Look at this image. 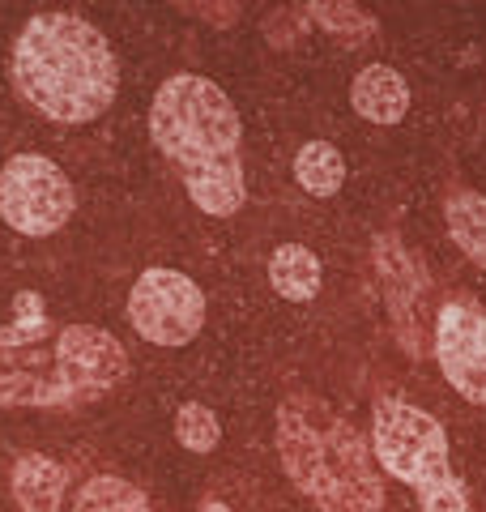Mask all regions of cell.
I'll list each match as a JSON object with an SVG mask.
<instances>
[{
  "instance_id": "6da1fadb",
  "label": "cell",
  "mask_w": 486,
  "mask_h": 512,
  "mask_svg": "<svg viewBox=\"0 0 486 512\" xmlns=\"http://www.w3.org/2000/svg\"><path fill=\"white\" fill-rule=\"evenodd\" d=\"M26 320L0 325V406L99 402L128 376V355L94 325H52L35 295H22Z\"/></svg>"
},
{
  "instance_id": "7a4b0ae2",
  "label": "cell",
  "mask_w": 486,
  "mask_h": 512,
  "mask_svg": "<svg viewBox=\"0 0 486 512\" xmlns=\"http://www.w3.org/2000/svg\"><path fill=\"white\" fill-rule=\"evenodd\" d=\"M150 137L180 167L192 201L205 214L226 218L243 205L239 116L222 86L197 73L162 82L150 107Z\"/></svg>"
},
{
  "instance_id": "3957f363",
  "label": "cell",
  "mask_w": 486,
  "mask_h": 512,
  "mask_svg": "<svg viewBox=\"0 0 486 512\" xmlns=\"http://www.w3.org/2000/svg\"><path fill=\"white\" fill-rule=\"evenodd\" d=\"M13 86L56 124L99 120L116 99L120 69L111 43L86 18L39 13L13 43Z\"/></svg>"
},
{
  "instance_id": "277c9868",
  "label": "cell",
  "mask_w": 486,
  "mask_h": 512,
  "mask_svg": "<svg viewBox=\"0 0 486 512\" xmlns=\"http://www.w3.org/2000/svg\"><path fill=\"white\" fill-rule=\"evenodd\" d=\"M278 453L295 483L324 512H380L384 487L359 440L342 414L307 393H295L278 410Z\"/></svg>"
},
{
  "instance_id": "5b68a950",
  "label": "cell",
  "mask_w": 486,
  "mask_h": 512,
  "mask_svg": "<svg viewBox=\"0 0 486 512\" xmlns=\"http://www.w3.org/2000/svg\"><path fill=\"white\" fill-rule=\"evenodd\" d=\"M371 436H376V461L418 491L423 512H469L465 487L448 470L444 427L427 410L401 402V397H380Z\"/></svg>"
},
{
  "instance_id": "8992f818",
  "label": "cell",
  "mask_w": 486,
  "mask_h": 512,
  "mask_svg": "<svg viewBox=\"0 0 486 512\" xmlns=\"http://www.w3.org/2000/svg\"><path fill=\"white\" fill-rule=\"evenodd\" d=\"M0 214L18 235H52L73 214V184L52 158L13 154L0 171Z\"/></svg>"
},
{
  "instance_id": "52a82bcc",
  "label": "cell",
  "mask_w": 486,
  "mask_h": 512,
  "mask_svg": "<svg viewBox=\"0 0 486 512\" xmlns=\"http://www.w3.org/2000/svg\"><path fill=\"white\" fill-rule=\"evenodd\" d=\"M128 320L154 346H188L205 325V295L175 269H145L128 295Z\"/></svg>"
},
{
  "instance_id": "ba28073f",
  "label": "cell",
  "mask_w": 486,
  "mask_h": 512,
  "mask_svg": "<svg viewBox=\"0 0 486 512\" xmlns=\"http://www.w3.org/2000/svg\"><path fill=\"white\" fill-rule=\"evenodd\" d=\"M435 359L465 402L486 406V316L478 303L448 299L435 320Z\"/></svg>"
},
{
  "instance_id": "9c48e42d",
  "label": "cell",
  "mask_w": 486,
  "mask_h": 512,
  "mask_svg": "<svg viewBox=\"0 0 486 512\" xmlns=\"http://www.w3.org/2000/svg\"><path fill=\"white\" fill-rule=\"evenodd\" d=\"M376 261H380V278L388 286V312H393V320H397V338H401L405 350H414L410 316H414L418 295L427 291V278H423V269L414 265V256L401 248L397 235H380L376 239Z\"/></svg>"
},
{
  "instance_id": "30bf717a",
  "label": "cell",
  "mask_w": 486,
  "mask_h": 512,
  "mask_svg": "<svg viewBox=\"0 0 486 512\" xmlns=\"http://www.w3.org/2000/svg\"><path fill=\"white\" fill-rule=\"evenodd\" d=\"M350 103L371 124H397L405 111H410V86H405V77L397 69H388V64H367L350 86Z\"/></svg>"
},
{
  "instance_id": "8fae6325",
  "label": "cell",
  "mask_w": 486,
  "mask_h": 512,
  "mask_svg": "<svg viewBox=\"0 0 486 512\" xmlns=\"http://www.w3.org/2000/svg\"><path fill=\"white\" fill-rule=\"evenodd\" d=\"M69 487V470L52 457L30 453L13 466V491L26 512H60V495Z\"/></svg>"
},
{
  "instance_id": "7c38bea8",
  "label": "cell",
  "mask_w": 486,
  "mask_h": 512,
  "mask_svg": "<svg viewBox=\"0 0 486 512\" xmlns=\"http://www.w3.org/2000/svg\"><path fill=\"white\" fill-rule=\"evenodd\" d=\"M269 282H273V291H278L282 299H295V303L316 299V291H320V256L312 248H303V244H282L278 252H273V261H269Z\"/></svg>"
},
{
  "instance_id": "4fadbf2b",
  "label": "cell",
  "mask_w": 486,
  "mask_h": 512,
  "mask_svg": "<svg viewBox=\"0 0 486 512\" xmlns=\"http://www.w3.org/2000/svg\"><path fill=\"white\" fill-rule=\"evenodd\" d=\"M448 218V235L469 261L486 269V197L478 192H452L444 205Z\"/></svg>"
},
{
  "instance_id": "5bb4252c",
  "label": "cell",
  "mask_w": 486,
  "mask_h": 512,
  "mask_svg": "<svg viewBox=\"0 0 486 512\" xmlns=\"http://www.w3.org/2000/svg\"><path fill=\"white\" fill-rule=\"evenodd\" d=\"M295 180H299V188L312 192V197H333L346 180V163L329 141H307L295 154Z\"/></svg>"
},
{
  "instance_id": "9a60e30c",
  "label": "cell",
  "mask_w": 486,
  "mask_h": 512,
  "mask_svg": "<svg viewBox=\"0 0 486 512\" xmlns=\"http://www.w3.org/2000/svg\"><path fill=\"white\" fill-rule=\"evenodd\" d=\"M77 512H150V504H145V495L133 483L99 474V478H90V483L81 487Z\"/></svg>"
},
{
  "instance_id": "2e32d148",
  "label": "cell",
  "mask_w": 486,
  "mask_h": 512,
  "mask_svg": "<svg viewBox=\"0 0 486 512\" xmlns=\"http://www.w3.org/2000/svg\"><path fill=\"white\" fill-rule=\"evenodd\" d=\"M175 436H180V444L188 448V453H209V448L218 444L222 427L214 419V410H205V406H180V414H175Z\"/></svg>"
},
{
  "instance_id": "e0dca14e",
  "label": "cell",
  "mask_w": 486,
  "mask_h": 512,
  "mask_svg": "<svg viewBox=\"0 0 486 512\" xmlns=\"http://www.w3.org/2000/svg\"><path fill=\"white\" fill-rule=\"evenodd\" d=\"M312 13L320 18V26L329 30H346V35H363V30H371V18L350 5H312Z\"/></svg>"
},
{
  "instance_id": "ac0fdd59",
  "label": "cell",
  "mask_w": 486,
  "mask_h": 512,
  "mask_svg": "<svg viewBox=\"0 0 486 512\" xmlns=\"http://www.w3.org/2000/svg\"><path fill=\"white\" fill-rule=\"evenodd\" d=\"M205 512H226V508H218V504H205Z\"/></svg>"
}]
</instances>
